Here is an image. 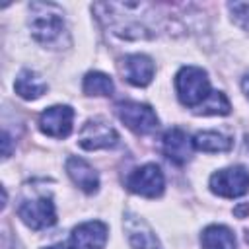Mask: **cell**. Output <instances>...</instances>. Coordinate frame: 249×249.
<instances>
[{"label": "cell", "mask_w": 249, "mask_h": 249, "mask_svg": "<svg viewBox=\"0 0 249 249\" xmlns=\"http://www.w3.org/2000/svg\"><path fill=\"white\" fill-rule=\"evenodd\" d=\"M169 6L152 2H97V19L121 39H152L167 23Z\"/></svg>", "instance_id": "obj_1"}, {"label": "cell", "mask_w": 249, "mask_h": 249, "mask_svg": "<svg viewBox=\"0 0 249 249\" xmlns=\"http://www.w3.org/2000/svg\"><path fill=\"white\" fill-rule=\"evenodd\" d=\"M29 29L37 43L47 49H66L70 45V33L64 19V12L53 2L29 4Z\"/></svg>", "instance_id": "obj_2"}, {"label": "cell", "mask_w": 249, "mask_h": 249, "mask_svg": "<svg viewBox=\"0 0 249 249\" xmlns=\"http://www.w3.org/2000/svg\"><path fill=\"white\" fill-rule=\"evenodd\" d=\"M175 89L179 101L196 111L212 93L208 74L198 66H183L175 76Z\"/></svg>", "instance_id": "obj_3"}, {"label": "cell", "mask_w": 249, "mask_h": 249, "mask_svg": "<svg viewBox=\"0 0 249 249\" xmlns=\"http://www.w3.org/2000/svg\"><path fill=\"white\" fill-rule=\"evenodd\" d=\"M18 216L31 230H45L56 222V208L51 195H37L21 198Z\"/></svg>", "instance_id": "obj_4"}, {"label": "cell", "mask_w": 249, "mask_h": 249, "mask_svg": "<svg viewBox=\"0 0 249 249\" xmlns=\"http://www.w3.org/2000/svg\"><path fill=\"white\" fill-rule=\"evenodd\" d=\"M208 187L214 195L224 198H237L249 191V171L243 165L224 167L210 175Z\"/></svg>", "instance_id": "obj_5"}, {"label": "cell", "mask_w": 249, "mask_h": 249, "mask_svg": "<svg viewBox=\"0 0 249 249\" xmlns=\"http://www.w3.org/2000/svg\"><path fill=\"white\" fill-rule=\"evenodd\" d=\"M126 189L134 195L146 196V198H156L161 196L165 189V177L160 165L156 163H144L136 167L134 171L128 173L126 177Z\"/></svg>", "instance_id": "obj_6"}, {"label": "cell", "mask_w": 249, "mask_h": 249, "mask_svg": "<svg viewBox=\"0 0 249 249\" xmlns=\"http://www.w3.org/2000/svg\"><path fill=\"white\" fill-rule=\"evenodd\" d=\"M115 109H117L119 119L126 124V128H130L136 134H152L160 124L154 109L146 103L121 101V103H117Z\"/></svg>", "instance_id": "obj_7"}, {"label": "cell", "mask_w": 249, "mask_h": 249, "mask_svg": "<svg viewBox=\"0 0 249 249\" xmlns=\"http://www.w3.org/2000/svg\"><path fill=\"white\" fill-rule=\"evenodd\" d=\"M78 144L84 150L115 148L119 144V132L103 119H89L84 123L78 134Z\"/></svg>", "instance_id": "obj_8"}, {"label": "cell", "mask_w": 249, "mask_h": 249, "mask_svg": "<svg viewBox=\"0 0 249 249\" xmlns=\"http://www.w3.org/2000/svg\"><path fill=\"white\" fill-rule=\"evenodd\" d=\"M74 109L70 105H53L39 115V128L51 138H66L72 132Z\"/></svg>", "instance_id": "obj_9"}, {"label": "cell", "mask_w": 249, "mask_h": 249, "mask_svg": "<svg viewBox=\"0 0 249 249\" xmlns=\"http://www.w3.org/2000/svg\"><path fill=\"white\" fill-rule=\"evenodd\" d=\"M123 228L132 249H161L156 231L142 216L134 212H126L123 218Z\"/></svg>", "instance_id": "obj_10"}, {"label": "cell", "mask_w": 249, "mask_h": 249, "mask_svg": "<svg viewBox=\"0 0 249 249\" xmlns=\"http://www.w3.org/2000/svg\"><path fill=\"white\" fill-rule=\"evenodd\" d=\"M74 249H103L107 243V226L99 220H89L72 230L68 239Z\"/></svg>", "instance_id": "obj_11"}, {"label": "cell", "mask_w": 249, "mask_h": 249, "mask_svg": "<svg viewBox=\"0 0 249 249\" xmlns=\"http://www.w3.org/2000/svg\"><path fill=\"white\" fill-rule=\"evenodd\" d=\"M193 148H195L193 140L187 136L185 130H181L177 126L165 130V134L161 138V152H163V156L169 161L177 163V165H183V163H187L191 160Z\"/></svg>", "instance_id": "obj_12"}, {"label": "cell", "mask_w": 249, "mask_h": 249, "mask_svg": "<svg viewBox=\"0 0 249 249\" xmlns=\"http://www.w3.org/2000/svg\"><path fill=\"white\" fill-rule=\"evenodd\" d=\"M121 70H123L128 84H132L136 88H144L152 82L156 66H154V60L148 54L134 53V54H128V56L123 58Z\"/></svg>", "instance_id": "obj_13"}, {"label": "cell", "mask_w": 249, "mask_h": 249, "mask_svg": "<svg viewBox=\"0 0 249 249\" xmlns=\"http://www.w3.org/2000/svg\"><path fill=\"white\" fill-rule=\"evenodd\" d=\"M66 173H68V177L72 179V183L80 191H84L88 195L97 193V189H99V175H97V171L86 160L76 158V156L68 158L66 160Z\"/></svg>", "instance_id": "obj_14"}, {"label": "cell", "mask_w": 249, "mask_h": 249, "mask_svg": "<svg viewBox=\"0 0 249 249\" xmlns=\"http://www.w3.org/2000/svg\"><path fill=\"white\" fill-rule=\"evenodd\" d=\"M14 89L21 99L33 101V99H39L47 91V82L37 72L25 68L18 74V78L14 82Z\"/></svg>", "instance_id": "obj_15"}, {"label": "cell", "mask_w": 249, "mask_h": 249, "mask_svg": "<svg viewBox=\"0 0 249 249\" xmlns=\"http://www.w3.org/2000/svg\"><path fill=\"white\" fill-rule=\"evenodd\" d=\"M202 249H235V235L228 226L212 224L200 235Z\"/></svg>", "instance_id": "obj_16"}, {"label": "cell", "mask_w": 249, "mask_h": 249, "mask_svg": "<svg viewBox=\"0 0 249 249\" xmlns=\"http://www.w3.org/2000/svg\"><path fill=\"white\" fill-rule=\"evenodd\" d=\"M193 146L208 154H218V152H228L231 148V138L216 130H200L195 134Z\"/></svg>", "instance_id": "obj_17"}, {"label": "cell", "mask_w": 249, "mask_h": 249, "mask_svg": "<svg viewBox=\"0 0 249 249\" xmlns=\"http://www.w3.org/2000/svg\"><path fill=\"white\" fill-rule=\"evenodd\" d=\"M82 88H84L86 95H101V97L111 95L113 89H115L113 80L107 74H103V72H88L84 76Z\"/></svg>", "instance_id": "obj_18"}, {"label": "cell", "mask_w": 249, "mask_h": 249, "mask_svg": "<svg viewBox=\"0 0 249 249\" xmlns=\"http://www.w3.org/2000/svg\"><path fill=\"white\" fill-rule=\"evenodd\" d=\"M231 109L228 97L222 93V91H212L210 97L195 111L198 115H228Z\"/></svg>", "instance_id": "obj_19"}, {"label": "cell", "mask_w": 249, "mask_h": 249, "mask_svg": "<svg viewBox=\"0 0 249 249\" xmlns=\"http://www.w3.org/2000/svg\"><path fill=\"white\" fill-rule=\"evenodd\" d=\"M230 12L235 18V21L249 31V2H231Z\"/></svg>", "instance_id": "obj_20"}, {"label": "cell", "mask_w": 249, "mask_h": 249, "mask_svg": "<svg viewBox=\"0 0 249 249\" xmlns=\"http://www.w3.org/2000/svg\"><path fill=\"white\" fill-rule=\"evenodd\" d=\"M2 144H4L2 156H4V158H8V156H10V136H8V132H4V136H2Z\"/></svg>", "instance_id": "obj_21"}, {"label": "cell", "mask_w": 249, "mask_h": 249, "mask_svg": "<svg viewBox=\"0 0 249 249\" xmlns=\"http://www.w3.org/2000/svg\"><path fill=\"white\" fill-rule=\"evenodd\" d=\"M43 249H74L70 241H60V243H54L51 247H43Z\"/></svg>", "instance_id": "obj_22"}, {"label": "cell", "mask_w": 249, "mask_h": 249, "mask_svg": "<svg viewBox=\"0 0 249 249\" xmlns=\"http://www.w3.org/2000/svg\"><path fill=\"white\" fill-rule=\"evenodd\" d=\"M241 89H243V93L247 95V99H249V72L243 76V80H241Z\"/></svg>", "instance_id": "obj_23"}]
</instances>
